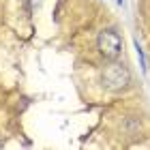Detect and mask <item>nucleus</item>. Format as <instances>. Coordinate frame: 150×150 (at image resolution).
<instances>
[{"instance_id": "f03ea898", "label": "nucleus", "mask_w": 150, "mask_h": 150, "mask_svg": "<svg viewBox=\"0 0 150 150\" xmlns=\"http://www.w3.org/2000/svg\"><path fill=\"white\" fill-rule=\"evenodd\" d=\"M97 47H99V54L105 60H116L122 52V39L116 30L105 28V30H101V35L97 39Z\"/></svg>"}, {"instance_id": "f257e3e1", "label": "nucleus", "mask_w": 150, "mask_h": 150, "mask_svg": "<svg viewBox=\"0 0 150 150\" xmlns=\"http://www.w3.org/2000/svg\"><path fill=\"white\" fill-rule=\"evenodd\" d=\"M129 84H131V71L122 62L112 60L110 64H105L103 69H101V86H103L105 90L118 92V90H125Z\"/></svg>"}, {"instance_id": "7ed1b4c3", "label": "nucleus", "mask_w": 150, "mask_h": 150, "mask_svg": "<svg viewBox=\"0 0 150 150\" xmlns=\"http://www.w3.org/2000/svg\"><path fill=\"white\" fill-rule=\"evenodd\" d=\"M135 50H137V58H139V67L146 71V58H144V52H142V47H139V43L135 41Z\"/></svg>"}]
</instances>
